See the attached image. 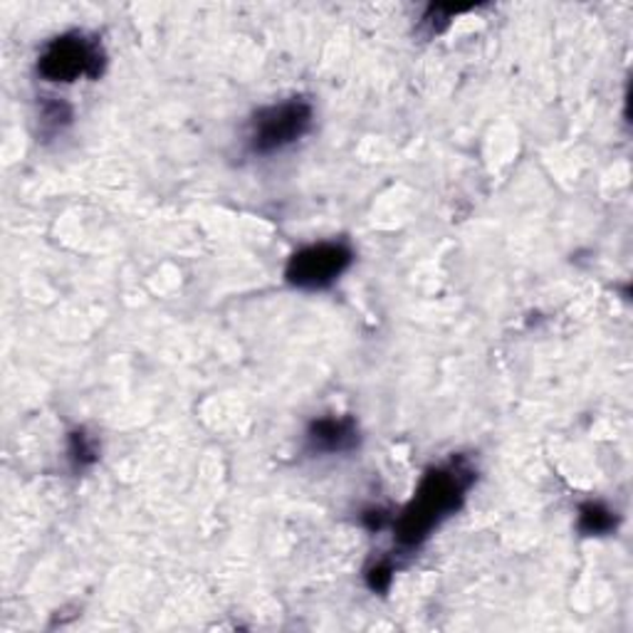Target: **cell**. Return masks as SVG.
Masks as SVG:
<instances>
[{
	"mask_svg": "<svg viewBox=\"0 0 633 633\" xmlns=\"http://www.w3.org/2000/svg\"><path fill=\"white\" fill-rule=\"evenodd\" d=\"M475 480V465L465 455H455L449 463L425 471L409 505L391 520L399 550H419L445 520L463 508Z\"/></svg>",
	"mask_w": 633,
	"mask_h": 633,
	"instance_id": "6da1fadb",
	"label": "cell"
},
{
	"mask_svg": "<svg viewBox=\"0 0 633 633\" xmlns=\"http://www.w3.org/2000/svg\"><path fill=\"white\" fill-rule=\"evenodd\" d=\"M312 122L314 107L308 100H302V97L260 107L248 122V151L253 157L280 154V151L294 147L308 137Z\"/></svg>",
	"mask_w": 633,
	"mask_h": 633,
	"instance_id": "7a4b0ae2",
	"label": "cell"
},
{
	"mask_svg": "<svg viewBox=\"0 0 633 633\" xmlns=\"http://www.w3.org/2000/svg\"><path fill=\"white\" fill-rule=\"evenodd\" d=\"M104 68L107 54L102 42L80 30L52 38L38 58V74L54 84L100 80Z\"/></svg>",
	"mask_w": 633,
	"mask_h": 633,
	"instance_id": "3957f363",
	"label": "cell"
},
{
	"mask_svg": "<svg viewBox=\"0 0 633 633\" xmlns=\"http://www.w3.org/2000/svg\"><path fill=\"white\" fill-rule=\"evenodd\" d=\"M354 263V250L344 240H324L298 250L285 268V280L298 290H326Z\"/></svg>",
	"mask_w": 633,
	"mask_h": 633,
	"instance_id": "277c9868",
	"label": "cell"
},
{
	"mask_svg": "<svg viewBox=\"0 0 633 633\" xmlns=\"http://www.w3.org/2000/svg\"><path fill=\"white\" fill-rule=\"evenodd\" d=\"M359 445V425L354 416L314 419L304 431V451L310 455H342Z\"/></svg>",
	"mask_w": 633,
	"mask_h": 633,
	"instance_id": "5b68a950",
	"label": "cell"
},
{
	"mask_svg": "<svg viewBox=\"0 0 633 633\" xmlns=\"http://www.w3.org/2000/svg\"><path fill=\"white\" fill-rule=\"evenodd\" d=\"M576 528H580L584 537H606V534L616 532L619 515L616 510H611L609 505H604V502L589 500L580 508Z\"/></svg>",
	"mask_w": 633,
	"mask_h": 633,
	"instance_id": "8992f818",
	"label": "cell"
},
{
	"mask_svg": "<svg viewBox=\"0 0 633 633\" xmlns=\"http://www.w3.org/2000/svg\"><path fill=\"white\" fill-rule=\"evenodd\" d=\"M68 461L74 473H82L100 461V445L84 429H74L68 435Z\"/></svg>",
	"mask_w": 633,
	"mask_h": 633,
	"instance_id": "52a82bcc",
	"label": "cell"
},
{
	"mask_svg": "<svg viewBox=\"0 0 633 633\" xmlns=\"http://www.w3.org/2000/svg\"><path fill=\"white\" fill-rule=\"evenodd\" d=\"M38 122H40V132L46 137L60 134L64 127L72 124V107L68 102H58V100L46 102L40 107Z\"/></svg>",
	"mask_w": 633,
	"mask_h": 633,
	"instance_id": "ba28073f",
	"label": "cell"
},
{
	"mask_svg": "<svg viewBox=\"0 0 633 633\" xmlns=\"http://www.w3.org/2000/svg\"><path fill=\"white\" fill-rule=\"evenodd\" d=\"M394 572H396V566H394V562H391V560L374 562L366 570V586L371 589V592H376V594L389 592L391 582H394Z\"/></svg>",
	"mask_w": 633,
	"mask_h": 633,
	"instance_id": "9c48e42d",
	"label": "cell"
},
{
	"mask_svg": "<svg viewBox=\"0 0 633 633\" xmlns=\"http://www.w3.org/2000/svg\"><path fill=\"white\" fill-rule=\"evenodd\" d=\"M391 520L394 518H391L389 512L381 510V508H369V510H364V515H362V522L369 532H381Z\"/></svg>",
	"mask_w": 633,
	"mask_h": 633,
	"instance_id": "30bf717a",
	"label": "cell"
}]
</instances>
